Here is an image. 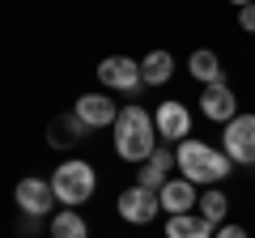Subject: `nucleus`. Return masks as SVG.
Segmentation results:
<instances>
[{
    "mask_svg": "<svg viewBox=\"0 0 255 238\" xmlns=\"http://www.w3.org/2000/svg\"><path fill=\"white\" fill-rule=\"evenodd\" d=\"M157 149V119L145 107H124L115 119V153L124 162H149Z\"/></svg>",
    "mask_w": 255,
    "mask_h": 238,
    "instance_id": "obj_1",
    "label": "nucleus"
},
{
    "mask_svg": "<svg viewBox=\"0 0 255 238\" xmlns=\"http://www.w3.org/2000/svg\"><path fill=\"white\" fill-rule=\"evenodd\" d=\"M174 162H179L183 179H191V183H221L230 174V153L226 149H209L204 140H179V149H174Z\"/></svg>",
    "mask_w": 255,
    "mask_h": 238,
    "instance_id": "obj_2",
    "label": "nucleus"
},
{
    "mask_svg": "<svg viewBox=\"0 0 255 238\" xmlns=\"http://www.w3.org/2000/svg\"><path fill=\"white\" fill-rule=\"evenodd\" d=\"M51 187H55L60 204H85L94 196V187H98V174H94L90 162H64L51 174Z\"/></svg>",
    "mask_w": 255,
    "mask_h": 238,
    "instance_id": "obj_3",
    "label": "nucleus"
},
{
    "mask_svg": "<svg viewBox=\"0 0 255 238\" xmlns=\"http://www.w3.org/2000/svg\"><path fill=\"white\" fill-rule=\"evenodd\" d=\"M162 213V192H149V187H128L119 196V217L132 221V226H149V221Z\"/></svg>",
    "mask_w": 255,
    "mask_h": 238,
    "instance_id": "obj_4",
    "label": "nucleus"
},
{
    "mask_svg": "<svg viewBox=\"0 0 255 238\" xmlns=\"http://www.w3.org/2000/svg\"><path fill=\"white\" fill-rule=\"evenodd\" d=\"M226 153L238 166H255V115H238L226 123Z\"/></svg>",
    "mask_w": 255,
    "mask_h": 238,
    "instance_id": "obj_5",
    "label": "nucleus"
},
{
    "mask_svg": "<svg viewBox=\"0 0 255 238\" xmlns=\"http://www.w3.org/2000/svg\"><path fill=\"white\" fill-rule=\"evenodd\" d=\"M98 81L107 85V90L132 94L136 85H145V77H140V64H136V60H128V55H107V60L98 64Z\"/></svg>",
    "mask_w": 255,
    "mask_h": 238,
    "instance_id": "obj_6",
    "label": "nucleus"
},
{
    "mask_svg": "<svg viewBox=\"0 0 255 238\" xmlns=\"http://www.w3.org/2000/svg\"><path fill=\"white\" fill-rule=\"evenodd\" d=\"M200 111H204V119H217V123H230V119H238L234 90H230L226 81L204 85V94H200Z\"/></svg>",
    "mask_w": 255,
    "mask_h": 238,
    "instance_id": "obj_7",
    "label": "nucleus"
},
{
    "mask_svg": "<svg viewBox=\"0 0 255 238\" xmlns=\"http://www.w3.org/2000/svg\"><path fill=\"white\" fill-rule=\"evenodd\" d=\"M73 111L81 115L85 128H115V119H119V107L107 98V94H81Z\"/></svg>",
    "mask_w": 255,
    "mask_h": 238,
    "instance_id": "obj_8",
    "label": "nucleus"
},
{
    "mask_svg": "<svg viewBox=\"0 0 255 238\" xmlns=\"http://www.w3.org/2000/svg\"><path fill=\"white\" fill-rule=\"evenodd\" d=\"M17 204H21V213H30V217H43V213L55 204L51 179H21L17 183Z\"/></svg>",
    "mask_w": 255,
    "mask_h": 238,
    "instance_id": "obj_9",
    "label": "nucleus"
},
{
    "mask_svg": "<svg viewBox=\"0 0 255 238\" xmlns=\"http://www.w3.org/2000/svg\"><path fill=\"white\" fill-rule=\"evenodd\" d=\"M153 119H157V136H162V140H187L191 115H187V107H183V102H162Z\"/></svg>",
    "mask_w": 255,
    "mask_h": 238,
    "instance_id": "obj_10",
    "label": "nucleus"
},
{
    "mask_svg": "<svg viewBox=\"0 0 255 238\" xmlns=\"http://www.w3.org/2000/svg\"><path fill=\"white\" fill-rule=\"evenodd\" d=\"M191 204H200V200H196V183H191V179H170V183L162 187V209L170 213V217L191 213Z\"/></svg>",
    "mask_w": 255,
    "mask_h": 238,
    "instance_id": "obj_11",
    "label": "nucleus"
},
{
    "mask_svg": "<svg viewBox=\"0 0 255 238\" xmlns=\"http://www.w3.org/2000/svg\"><path fill=\"white\" fill-rule=\"evenodd\" d=\"M85 132H90V128H85V123H81V115L73 111V115H60V119H51V128H47V140H51L55 149H73L77 140L85 136Z\"/></svg>",
    "mask_w": 255,
    "mask_h": 238,
    "instance_id": "obj_12",
    "label": "nucleus"
},
{
    "mask_svg": "<svg viewBox=\"0 0 255 238\" xmlns=\"http://www.w3.org/2000/svg\"><path fill=\"white\" fill-rule=\"evenodd\" d=\"M170 166H179V162H174V153H166V149H153V157L145 162V170L136 174V183H140V187H149V192H162V187L170 183V179H166V170H170Z\"/></svg>",
    "mask_w": 255,
    "mask_h": 238,
    "instance_id": "obj_13",
    "label": "nucleus"
},
{
    "mask_svg": "<svg viewBox=\"0 0 255 238\" xmlns=\"http://www.w3.org/2000/svg\"><path fill=\"white\" fill-rule=\"evenodd\" d=\"M217 234V226L213 221H204L200 213L191 217V213H179V217L166 221V238H213Z\"/></svg>",
    "mask_w": 255,
    "mask_h": 238,
    "instance_id": "obj_14",
    "label": "nucleus"
},
{
    "mask_svg": "<svg viewBox=\"0 0 255 238\" xmlns=\"http://www.w3.org/2000/svg\"><path fill=\"white\" fill-rule=\"evenodd\" d=\"M170 73H174L170 51H149L145 60H140V77H145V85H166Z\"/></svg>",
    "mask_w": 255,
    "mask_h": 238,
    "instance_id": "obj_15",
    "label": "nucleus"
},
{
    "mask_svg": "<svg viewBox=\"0 0 255 238\" xmlns=\"http://www.w3.org/2000/svg\"><path fill=\"white\" fill-rule=\"evenodd\" d=\"M187 68H191V77H196V81H204V85L221 81V60H217V51H209V47H200V51H191Z\"/></svg>",
    "mask_w": 255,
    "mask_h": 238,
    "instance_id": "obj_16",
    "label": "nucleus"
},
{
    "mask_svg": "<svg viewBox=\"0 0 255 238\" xmlns=\"http://www.w3.org/2000/svg\"><path fill=\"white\" fill-rule=\"evenodd\" d=\"M51 238H90V230H85V221H81V213H60V217L51 221Z\"/></svg>",
    "mask_w": 255,
    "mask_h": 238,
    "instance_id": "obj_17",
    "label": "nucleus"
},
{
    "mask_svg": "<svg viewBox=\"0 0 255 238\" xmlns=\"http://www.w3.org/2000/svg\"><path fill=\"white\" fill-rule=\"evenodd\" d=\"M226 209H230V200L217 192V187H209V192L200 196V217L213 221V226H221V221H226Z\"/></svg>",
    "mask_w": 255,
    "mask_h": 238,
    "instance_id": "obj_18",
    "label": "nucleus"
},
{
    "mask_svg": "<svg viewBox=\"0 0 255 238\" xmlns=\"http://www.w3.org/2000/svg\"><path fill=\"white\" fill-rule=\"evenodd\" d=\"M238 26H243V30H251V34H255V4L238 9Z\"/></svg>",
    "mask_w": 255,
    "mask_h": 238,
    "instance_id": "obj_19",
    "label": "nucleus"
},
{
    "mask_svg": "<svg viewBox=\"0 0 255 238\" xmlns=\"http://www.w3.org/2000/svg\"><path fill=\"white\" fill-rule=\"evenodd\" d=\"M213 238H247V230H243V226H221Z\"/></svg>",
    "mask_w": 255,
    "mask_h": 238,
    "instance_id": "obj_20",
    "label": "nucleus"
},
{
    "mask_svg": "<svg viewBox=\"0 0 255 238\" xmlns=\"http://www.w3.org/2000/svg\"><path fill=\"white\" fill-rule=\"evenodd\" d=\"M230 4H238V9H247V4H255V0H230Z\"/></svg>",
    "mask_w": 255,
    "mask_h": 238,
    "instance_id": "obj_21",
    "label": "nucleus"
}]
</instances>
